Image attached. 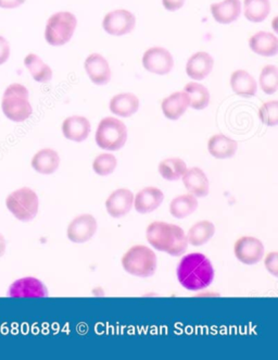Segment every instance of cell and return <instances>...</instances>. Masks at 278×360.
<instances>
[{
	"label": "cell",
	"mask_w": 278,
	"mask_h": 360,
	"mask_svg": "<svg viewBox=\"0 0 278 360\" xmlns=\"http://www.w3.org/2000/svg\"><path fill=\"white\" fill-rule=\"evenodd\" d=\"M91 131L88 119L81 115H72L65 119L62 123V133L65 139L75 143L84 142Z\"/></svg>",
	"instance_id": "17"
},
{
	"label": "cell",
	"mask_w": 278,
	"mask_h": 360,
	"mask_svg": "<svg viewBox=\"0 0 278 360\" xmlns=\"http://www.w3.org/2000/svg\"><path fill=\"white\" fill-rule=\"evenodd\" d=\"M134 194L128 188L114 191L106 200L107 212L113 218H122L132 210Z\"/></svg>",
	"instance_id": "14"
},
{
	"label": "cell",
	"mask_w": 278,
	"mask_h": 360,
	"mask_svg": "<svg viewBox=\"0 0 278 360\" xmlns=\"http://www.w3.org/2000/svg\"><path fill=\"white\" fill-rule=\"evenodd\" d=\"M190 107V98L188 95L183 91H176L161 103V109L168 120L176 121L187 111Z\"/></svg>",
	"instance_id": "19"
},
{
	"label": "cell",
	"mask_w": 278,
	"mask_h": 360,
	"mask_svg": "<svg viewBox=\"0 0 278 360\" xmlns=\"http://www.w3.org/2000/svg\"><path fill=\"white\" fill-rule=\"evenodd\" d=\"M187 169V165L180 158L164 159L158 167L160 176L168 181L180 180Z\"/></svg>",
	"instance_id": "31"
},
{
	"label": "cell",
	"mask_w": 278,
	"mask_h": 360,
	"mask_svg": "<svg viewBox=\"0 0 278 360\" xmlns=\"http://www.w3.org/2000/svg\"><path fill=\"white\" fill-rule=\"evenodd\" d=\"M265 268L274 276H278V252H272L266 255L264 259Z\"/></svg>",
	"instance_id": "35"
},
{
	"label": "cell",
	"mask_w": 278,
	"mask_h": 360,
	"mask_svg": "<svg viewBox=\"0 0 278 360\" xmlns=\"http://www.w3.org/2000/svg\"><path fill=\"white\" fill-rule=\"evenodd\" d=\"M136 25L134 13L126 9H115L107 13L102 20V27L109 35L123 37L131 33Z\"/></svg>",
	"instance_id": "8"
},
{
	"label": "cell",
	"mask_w": 278,
	"mask_h": 360,
	"mask_svg": "<svg viewBox=\"0 0 278 360\" xmlns=\"http://www.w3.org/2000/svg\"><path fill=\"white\" fill-rule=\"evenodd\" d=\"M95 139L97 145L103 150H120L127 141L126 125L120 119L107 117L99 122Z\"/></svg>",
	"instance_id": "5"
},
{
	"label": "cell",
	"mask_w": 278,
	"mask_h": 360,
	"mask_svg": "<svg viewBox=\"0 0 278 360\" xmlns=\"http://www.w3.org/2000/svg\"><path fill=\"white\" fill-rule=\"evenodd\" d=\"M156 252L145 245H136L127 250L122 257L123 269L139 278H149L157 271Z\"/></svg>",
	"instance_id": "4"
},
{
	"label": "cell",
	"mask_w": 278,
	"mask_h": 360,
	"mask_svg": "<svg viewBox=\"0 0 278 360\" xmlns=\"http://www.w3.org/2000/svg\"><path fill=\"white\" fill-rule=\"evenodd\" d=\"M97 228H98V224L94 216L89 214H81L73 219L67 226V238L77 244L88 242L94 238Z\"/></svg>",
	"instance_id": "11"
},
{
	"label": "cell",
	"mask_w": 278,
	"mask_h": 360,
	"mask_svg": "<svg viewBox=\"0 0 278 360\" xmlns=\"http://www.w3.org/2000/svg\"><path fill=\"white\" fill-rule=\"evenodd\" d=\"M25 65L37 82L47 83L53 79V70L37 53H29L25 58Z\"/></svg>",
	"instance_id": "26"
},
{
	"label": "cell",
	"mask_w": 278,
	"mask_h": 360,
	"mask_svg": "<svg viewBox=\"0 0 278 360\" xmlns=\"http://www.w3.org/2000/svg\"><path fill=\"white\" fill-rule=\"evenodd\" d=\"M249 47L257 55L273 57L278 53V39L271 32H258L250 37Z\"/></svg>",
	"instance_id": "20"
},
{
	"label": "cell",
	"mask_w": 278,
	"mask_h": 360,
	"mask_svg": "<svg viewBox=\"0 0 278 360\" xmlns=\"http://www.w3.org/2000/svg\"><path fill=\"white\" fill-rule=\"evenodd\" d=\"M213 65V58L210 53L206 51H197L188 59L186 73L194 81H202L211 73Z\"/></svg>",
	"instance_id": "16"
},
{
	"label": "cell",
	"mask_w": 278,
	"mask_h": 360,
	"mask_svg": "<svg viewBox=\"0 0 278 360\" xmlns=\"http://www.w3.org/2000/svg\"><path fill=\"white\" fill-rule=\"evenodd\" d=\"M216 234V226L211 221L202 220L197 222L188 230L186 238L188 244L192 246H202L213 238Z\"/></svg>",
	"instance_id": "27"
},
{
	"label": "cell",
	"mask_w": 278,
	"mask_h": 360,
	"mask_svg": "<svg viewBox=\"0 0 278 360\" xmlns=\"http://www.w3.org/2000/svg\"><path fill=\"white\" fill-rule=\"evenodd\" d=\"M212 17L220 25H230L235 22L241 13L240 0H223L221 3L212 4Z\"/></svg>",
	"instance_id": "21"
},
{
	"label": "cell",
	"mask_w": 278,
	"mask_h": 360,
	"mask_svg": "<svg viewBox=\"0 0 278 360\" xmlns=\"http://www.w3.org/2000/svg\"><path fill=\"white\" fill-rule=\"evenodd\" d=\"M146 236L152 248L171 256H182L187 250L186 233L176 224L164 221L152 222L147 228Z\"/></svg>",
	"instance_id": "2"
},
{
	"label": "cell",
	"mask_w": 278,
	"mask_h": 360,
	"mask_svg": "<svg viewBox=\"0 0 278 360\" xmlns=\"http://www.w3.org/2000/svg\"><path fill=\"white\" fill-rule=\"evenodd\" d=\"M6 252V240L1 234H0V257H3Z\"/></svg>",
	"instance_id": "39"
},
{
	"label": "cell",
	"mask_w": 278,
	"mask_h": 360,
	"mask_svg": "<svg viewBox=\"0 0 278 360\" xmlns=\"http://www.w3.org/2000/svg\"><path fill=\"white\" fill-rule=\"evenodd\" d=\"M11 297H47L48 290L43 282L33 276L22 278L13 282L9 288Z\"/></svg>",
	"instance_id": "13"
},
{
	"label": "cell",
	"mask_w": 278,
	"mask_h": 360,
	"mask_svg": "<svg viewBox=\"0 0 278 360\" xmlns=\"http://www.w3.org/2000/svg\"><path fill=\"white\" fill-rule=\"evenodd\" d=\"M230 86L238 96L250 98L257 94V81L246 70L238 69L230 75Z\"/></svg>",
	"instance_id": "22"
},
{
	"label": "cell",
	"mask_w": 278,
	"mask_h": 360,
	"mask_svg": "<svg viewBox=\"0 0 278 360\" xmlns=\"http://www.w3.org/2000/svg\"><path fill=\"white\" fill-rule=\"evenodd\" d=\"M238 149V143L224 134H216L208 139V150L214 158L227 159L233 157Z\"/></svg>",
	"instance_id": "25"
},
{
	"label": "cell",
	"mask_w": 278,
	"mask_h": 360,
	"mask_svg": "<svg viewBox=\"0 0 278 360\" xmlns=\"http://www.w3.org/2000/svg\"><path fill=\"white\" fill-rule=\"evenodd\" d=\"M259 117L262 123L267 127H276L278 124V101H266L260 107Z\"/></svg>",
	"instance_id": "34"
},
{
	"label": "cell",
	"mask_w": 278,
	"mask_h": 360,
	"mask_svg": "<svg viewBox=\"0 0 278 360\" xmlns=\"http://www.w3.org/2000/svg\"><path fill=\"white\" fill-rule=\"evenodd\" d=\"M185 0H162V5L166 8L168 11H178V10L182 9L184 6Z\"/></svg>",
	"instance_id": "37"
},
{
	"label": "cell",
	"mask_w": 278,
	"mask_h": 360,
	"mask_svg": "<svg viewBox=\"0 0 278 360\" xmlns=\"http://www.w3.org/2000/svg\"><path fill=\"white\" fill-rule=\"evenodd\" d=\"M1 109L4 115L13 122L27 120L33 113L29 89L20 83L10 84L4 93Z\"/></svg>",
	"instance_id": "3"
},
{
	"label": "cell",
	"mask_w": 278,
	"mask_h": 360,
	"mask_svg": "<svg viewBox=\"0 0 278 360\" xmlns=\"http://www.w3.org/2000/svg\"><path fill=\"white\" fill-rule=\"evenodd\" d=\"M198 200L194 195L185 194L176 197L170 204V212L174 218L184 219L196 212Z\"/></svg>",
	"instance_id": "29"
},
{
	"label": "cell",
	"mask_w": 278,
	"mask_h": 360,
	"mask_svg": "<svg viewBox=\"0 0 278 360\" xmlns=\"http://www.w3.org/2000/svg\"><path fill=\"white\" fill-rule=\"evenodd\" d=\"M185 188L197 198H202L208 194L210 183L206 173L200 168H190L182 176Z\"/></svg>",
	"instance_id": "18"
},
{
	"label": "cell",
	"mask_w": 278,
	"mask_h": 360,
	"mask_svg": "<svg viewBox=\"0 0 278 360\" xmlns=\"http://www.w3.org/2000/svg\"><path fill=\"white\" fill-rule=\"evenodd\" d=\"M77 19L69 11H60L51 15L46 23L45 39L49 45L63 46L73 37Z\"/></svg>",
	"instance_id": "6"
},
{
	"label": "cell",
	"mask_w": 278,
	"mask_h": 360,
	"mask_svg": "<svg viewBox=\"0 0 278 360\" xmlns=\"http://www.w3.org/2000/svg\"><path fill=\"white\" fill-rule=\"evenodd\" d=\"M85 71L91 82L96 85H106L110 82L111 69L106 58L100 53H91L84 63Z\"/></svg>",
	"instance_id": "12"
},
{
	"label": "cell",
	"mask_w": 278,
	"mask_h": 360,
	"mask_svg": "<svg viewBox=\"0 0 278 360\" xmlns=\"http://www.w3.org/2000/svg\"><path fill=\"white\" fill-rule=\"evenodd\" d=\"M234 252L240 262L252 266L261 262L264 257L263 243L253 236H242L236 240Z\"/></svg>",
	"instance_id": "10"
},
{
	"label": "cell",
	"mask_w": 278,
	"mask_h": 360,
	"mask_svg": "<svg viewBox=\"0 0 278 360\" xmlns=\"http://www.w3.org/2000/svg\"><path fill=\"white\" fill-rule=\"evenodd\" d=\"M260 87L266 95L275 94L278 89V69L276 65H266L261 70Z\"/></svg>",
	"instance_id": "32"
},
{
	"label": "cell",
	"mask_w": 278,
	"mask_h": 360,
	"mask_svg": "<svg viewBox=\"0 0 278 360\" xmlns=\"http://www.w3.org/2000/svg\"><path fill=\"white\" fill-rule=\"evenodd\" d=\"M60 166V156L55 149L44 148L34 155L32 168L41 174H53Z\"/></svg>",
	"instance_id": "24"
},
{
	"label": "cell",
	"mask_w": 278,
	"mask_h": 360,
	"mask_svg": "<svg viewBox=\"0 0 278 360\" xmlns=\"http://www.w3.org/2000/svg\"><path fill=\"white\" fill-rule=\"evenodd\" d=\"M109 108L113 115L122 118H130L138 111V97L132 93H121L115 95L111 98Z\"/></svg>",
	"instance_id": "23"
},
{
	"label": "cell",
	"mask_w": 278,
	"mask_h": 360,
	"mask_svg": "<svg viewBox=\"0 0 278 360\" xmlns=\"http://www.w3.org/2000/svg\"><path fill=\"white\" fill-rule=\"evenodd\" d=\"M117 167H118V160L115 158L114 155L109 154V153L99 155L93 162V169L100 176H109L111 173L114 172Z\"/></svg>",
	"instance_id": "33"
},
{
	"label": "cell",
	"mask_w": 278,
	"mask_h": 360,
	"mask_svg": "<svg viewBox=\"0 0 278 360\" xmlns=\"http://www.w3.org/2000/svg\"><path fill=\"white\" fill-rule=\"evenodd\" d=\"M178 282L188 291H201L211 285L214 269L211 262L200 252L186 255L180 260L176 269Z\"/></svg>",
	"instance_id": "1"
},
{
	"label": "cell",
	"mask_w": 278,
	"mask_h": 360,
	"mask_svg": "<svg viewBox=\"0 0 278 360\" xmlns=\"http://www.w3.org/2000/svg\"><path fill=\"white\" fill-rule=\"evenodd\" d=\"M143 65L154 75H166L174 68L172 53L164 47H152L143 56Z\"/></svg>",
	"instance_id": "9"
},
{
	"label": "cell",
	"mask_w": 278,
	"mask_h": 360,
	"mask_svg": "<svg viewBox=\"0 0 278 360\" xmlns=\"http://www.w3.org/2000/svg\"><path fill=\"white\" fill-rule=\"evenodd\" d=\"M27 0H0V8L1 9H15L23 5Z\"/></svg>",
	"instance_id": "38"
},
{
	"label": "cell",
	"mask_w": 278,
	"mask_h": 360,
	"mask_svg": "<svg viewBox=\"0 0 278 360\" xmlns=\"http://www.w3.org/2000/svg\"><path fill=\"white\" fill-rule=\"evenodd\" d=\"M6 205L18 220L31 221L39 212V196L29 188H19L7 197Z\"/></svg>",
	"instance_id": "7"
},
{
	"label": "cell",
	"mask_w": 278,
	"mask_h": 360,
	"mask_svg": "<svg viewBox=\"0 0 278 360\" xmlns=\"http://www.w3.org/2000/svg\"><path fill=\"white\" fill-rule=\"evenodd\" d=\"M184 91L190 98V107L194 110H204L210 103V91L204 85L190 82L185 85Z\"/></svg>",
	"instance_id": "28"
},
{
	"label": "cell",
	"mask_w": 278,
	"mask_h": 360,
	"mask_svg": "<svg viewBox=\"0 0 278 360\" xmlns=\"http://www.w3.org/2000/svg\"><path fill=\"white\" fill-rule=\"evenodd\" d=\"M10 57V45L5 37L0 35V65L7 63Z\"/></svg>",
	"instance_id": "36"
},
{
	"label": "cell",
	"mask_w": 278,
	"mask_h": 360,
	"mask_svg": "<svg viewBox=\"0 0 278 360\" xmlns=\"http://www.w3.org/2000/svg\"><path fill=\"white\" fill-rule=\"evenodd\" d=\"M244 13L248 21L260 23L271 13V3L270 0H245Z\"/></svg>",
	"instance_id": "30"
},
{
	"label": "cell",
	"mask_w": 278,
	"mask_h": 360,
	"mask_svg": "<svg viewBox=\"0 0 278 360\" xmlns=\"http://www.w3.org/2000/svg\"><path fill=\"white\" fill-rule=\"evenodd\" d=\"M164 194L154 186H148L139 191L134 196V208L142 214L154 212L164 202Z\"/></svg>",
	"instance_id": "15"
}]
</instances>
